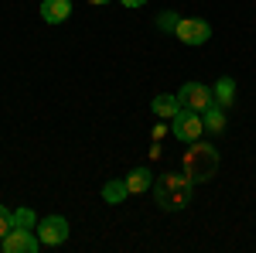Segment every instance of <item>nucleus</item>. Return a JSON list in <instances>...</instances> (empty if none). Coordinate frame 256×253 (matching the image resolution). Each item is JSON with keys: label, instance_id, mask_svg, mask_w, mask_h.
Wrapping results in <instances>:
<instances>
[{"label": "nucleus", "instance_id": "9", "mask_svg": "<svg viewBox=\"0 0 256 253\" xmlns=\"http://www.w3.org/2000/svg\"><path fill=\"white\" fill-rule=\"evenodd\" d=\"M126 181V188H130V195H144L147 188H154V175L147 171V168H134L130 175L123 178Z\"/></svg>", "mask_w": 256, "mask_h": 253}, {"label": "nucleus", "instance_id": "6", "mask_svg": "<svg viewBox=\"0 0 256 253\" xmlns=\"http://www.w3.org/2000/svg\"><path fill=\"white\" fill-rule=\"evenodd\" d=\"M0 246H4L7 253H38L41 239H38L34 229H28V226H14L10 233L0 239Z\"/></svg>", "mask_w": 256, "mask_h": 253}, {"label": "nucleus", "instance_id": "2", "mask_svg": "<svg viewBox=\"0 0 256 253\" xmlns=\"http://www.w3.org/2000/svg\"><path fill=\"white\" fill-rule=\"evenodd\" d=\"M181 168L195 178V185H198V181H212V178H216V171H218V151L212 147V144L195 140V144H188Z\"/></svg>", "mask_w": 256, "mask_h": 253}, {"label": "nucleus", "instance_id": "3", "mask_svg": "<svg viewBox=\"0 0 256 253\" xmlns=\"http://www.w3.org/2000/svg\"><path fill=\"white\" fill-rule=\"evenodd\" d=\"M178 103H181V110H195V113H205L216 96H212V89L205 86V82H184L181 89H178Z\"/></svg>", "mask_w": 256, "mask_h": 253}, {"label": "nucleus", "instance_id": "1", "mask_svg": "<svg viewBox=\"0 0 256 253\" xmlns=\"http://www.w3.org/2000/svg\"><path fill=\"white\" fill-rule=\"evenodd\" d=\"M192 195H195V178L188 175L184 168L178 171H168L154 181V198L164 212H181L192 205Z\"/></svg>", "mask_w": 256, "mask_h": 253}, {"label": "nucleus", "instance_id": "18", "mask_svg": "<svg viewBox=\"0 0 256 253\" xmlns=\"http://www.w3.org/2000/svg\"><path fill=\"white\" fill-rule=\"evenodd\" d=\"M89 4H110V0H89Z\"/></svg>", "mask_w": 256, "mask_h": 253}, {"label": "nucleus", "instance_id": "14", "mask_svg": "<svg viewBox=\"0 0 256 253\" xmlns=\"http://www.w3.org/2000/svg\"><path fill=\"white\" fill-rule=\"evenodd\" d=\"M14 226H28V229H38V222H34V212H31V209H18V212H14Z\"/></svg>", "mask_w": 256, "mask_h": 253}, {"label": "nucleus", "instance_id": "7", "mask_svg": "<svg viewBox=\"0 0 256 253\" xmlns=\"http://www.w3.org/2000/svg\"><path fill=\"white\" fill-rule=\"evenodd\" d=\"M38 239L41 246H62L68 239V219L65 215H48L38 222Z\"/></svg>", "mask_w": 256, "mask_h": 253}, {"label": "nucleus", "instance_id": "17", "mask_svg": "<svg viewBox=\"0 0 256 253\" xmlns=\"http://www.w3.org/2000/svg\"><path fill=\"white\" fill-rule=\"evenodd\" d=\"M120 4H123V7H144L147 0H120Z\"/></svg>", "mask_w": 256, "mask_h": 253}, {"label": "nucleus", "instance_id": "11", "mask_svg": "<svg viewBox=\"0 0 256 253\" xmlns=\"http://www.w3.org/2000/svg\"><path fill=\"white\" fill-rule=\"evenodd\" d=\"M150 110H154L160 120H168V123H171V120L178 117V110H181V103H178V93H174V96H154Z\"/></svg>", "mask_w": 256, "mask_h": 253}, {"label": "nucleus", "instance_id": "5", "mask_svg": "<svg viewBox=\"0 0 256 253\" xmlns=\"http://www.w3.org/2000/svg\"><path fill=\"white\" fill-rule=\"evenodd\" d=\"M174 38H181L184 45H205L212 38V24L202 18H181L174 24Z\"/></svg>", "mask_w": 256, "mask_h": 253}, {"label": "nucleus", "instance_id": "8", "mask_svg": "<svg viewBox=\"0 0 256 253\" xmlns=\"http://www.w3.org/2000/svg\"><path fill=\"white\" fill-rule=\"evenodd\" d=\"M41 18L48 24H65L72 18V0H41Z\"/></svg>", "mask_w": 256, "mask_h": 253}, {"label": "nucleus", "instance_id": "15", "mask_svg": "<svg viewBox=\"0 0 256 253\" xmlns=\"http://www.w3.org/2000/svg\"><path fill=\"white\" fill-rule=\"evenodd\" d=\"M10 229H14V212H10L7 205H0V239L10 233Z\"/></svg>", "mask_w": 256, "mask_h": 253}, {"label": "nucleus", "instance_id": "16", "mask_svg": "<svg viewBox=\"0 0 256 253\" xmlns=\"http://www.w3.org/2000/svg\"><path fill=\"white\" fill-rule=\"evenodd\" d=\"M178 21H181L178 14H160L158 24H160V28H168V31H174V24H178Z\"/></svg>", "mask_w": 256, "mask_h": 253}, {"label": "nucleus", "instance_id": "10", "mask_svg": "<svg viewBox=\"0 0 256 253\" xmlns=\"http://www.w3.org/2000/svg\"><path fill=\"white\" fill-rule=\"evenodd\" d=\"M202 123H205V130H208V134H222V130H226V106L212 103V106L202 113Z\"/></svg>", "mask_w": 256, "mask_h": 253}, {"label": "nucleus", "instance_id": "12", "mask_svg": "<svg viewBox=\"0 0 256 253\" xmlns=\"http://www.w3.org/2000/svg\"><path fill=\"white\" fill-rule=\"evenodd\" d=\"M212 96H216L218 106H232V99H236V82H232L229 76H222L216 82V89H212Z\"/></svg>", "mask_w": 256, "mask_h": 253}, {"label": "nucleus", "instance_id": "13", "mask_svg": "<svg viewBox=\"0 0 256 253\" xmlns=\"http://www.w3.org/2000/svg\"><path fill=\"white\" fill-rule=\"evenodd\" d=\"M126 195H130V188H126V181H106L102 185V202H110V205H120V202H126Z\"/></svg>", "mask_w": 256, "mask_h": 253}, {"label": "nucleus", "instance_id": "4", "mask_svg": "<svg viewBox=\"0 0 256 253\" xmlns=\"http://www.w3.org/2000/svg\"><path fill=\"white\" fill-rule=\"evenodd\" d=\"M171 130H174V137L181 140V144H195V140H202V134H205L202 113H195V110H178V117L171 120Z\"/></svg>", "mask_w": 256, "mask_h": 253}]
</instances>
